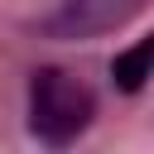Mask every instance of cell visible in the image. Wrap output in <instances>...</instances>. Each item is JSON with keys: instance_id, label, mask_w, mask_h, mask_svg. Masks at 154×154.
<instances>
[{"instance_id": "obj_1", "label": "cell", "mask_w": 154, "mask_h": 154, "mask_svg": "<svg viewBox=\"0 0 154 154\" xmlns=\"http://www.w3.org/2000/svg\"><path fill=\"white\" fill-rule=\"evenodd\" d=\"M91 116H96V96L67 67H38L29 77V130L43 144L67 149L72 140L87 135Z\"/></svg>"}, {"instance_id": "obj_2", "label": "cell", "mask_w": 154, "mask_h": 154, "mask_svg": "<svg viewBox=\"0 0 154 154\" xmlns=\"http://www.w3.org/2000/svg\"><path fill=\"white\" fill-rule=\"evenodd\" d=\"M144 5L149 0H63L43 19V34L48 38H96V34H116L135 14H144Z\"/></svg>"}, {"instance_id": "obj_3", "label": "cell", "mask_w": 154, "mask_h": 154, "mask_svg": "<svg viewBox=\"0 0 154 154\" xmlns=\"http://www.w3.org/2000/svg\"><path fill=\"white\" fill-rule=\"evenodd\" d=\"M149 58H154V38H135L125 53L111 58V82H116L125 96L144 91V82H149Z\"/></svg>"}]
</instances>
